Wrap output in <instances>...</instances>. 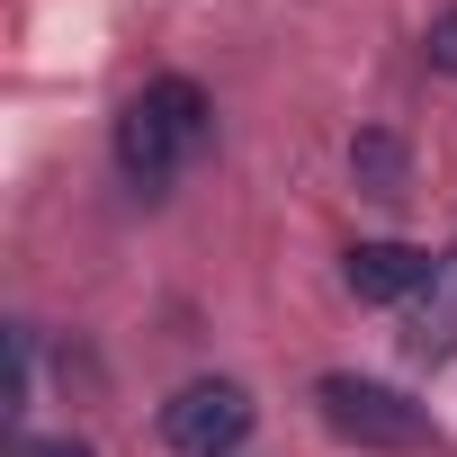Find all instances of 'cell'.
Wrapping results in <instances>:
<instances>
[{
  "instance_id": "7",
  "label": "cell",
  "mask_w": 457,
  "mask_h": 457,
  "mask_svg": "<svg viewBox=\"0 0 457 457\" xmlns=\"http://www.w3.org/2000/svg\"><path fill=\"white\" fill-rule=\"evenodd\" d=\"M430 63H439V72H457V10H439V19H430Z\"/></svg>"
},
{
  "instance_id": "1",
  "label": "cell",
  "mask_w": 457,
  "mask_h": 457,
  "mask_svg": "<svg viewBox=\"0 0 457 457\" xmlns=\"http://www.w3.org/2000/svg\"><path fill=\"white\" fill-rule=\"evenodd\" d=\"M206 135H215V108H206V90L197 81H144L135 99H126V117H117V170L144 188V197H162L197 153H206Z\"/></svg>"
},
{
  "instance_id": "2",
  "label": "cell",
  "mask_w": 457,
  "mask_h": 457,
  "mask_svg": "<svg viewBox=\"0 0 457 457\" xmlns=\"http://www.w3.org/2000/svg\"><path fill=\"white\" fill-rule=\"evenodd\" d=\"M314 412H323V430H332V439H350V448H430V439H439L430 403H412L403 386L350 377V368L314 377Z\"/></svg>"
},
{
  "instance_id": "4",
  "label": "cell",
  "mask_w": 457,
  "mask_h": 457,
  "mask_svg": "<svg viewBox=\"0 0 457 457\" xmlns=\"http://www.w3.org/2000/svg\"><path fill=\"white\" fill-rule=\"evenodd\" d=\"M430 252H412V243H359L350 261H341V278H350V296L359 305H395V296H421L430 287Z\"/></svg>"
},
{
  "instance_id": "8",
  "label": "cell",
  "mask_w": 457,
  "mask_h": 457,
  "mask_svg": "<svg viewBox=\"0 0 457 457\" xmlns=\"http://www.w3.org/2000/svg\"><path fill=\"white\" fill-rule=\"evenodd\" d=\"M19 457H90V448H81V439H28Z\"/></svg>"
},
{
  "instance_id": "3",
  "label": "cell",
  "mask_w": 457,
  "mask_h": 457,
  "mask_svg": "<svg viewBox=\"0 0 457 457\" xmlns=\"http://www.w3.org/2000/svg\"><path fill=\"white\" fill-rule=\"evenodd\" d=\"M162 439H170V457H234L252 439V395L234 377H197L162 403Z\"/></svg>"
},
{
  "instance_id": "6",
  "label": "cell",
  "mask_w": 457,
  "mask_h": 457,
  "mask_svg": "<svg viewBox=\"0 0 457 457\" xmlns=\"http://www.w3.org/2000/svg\"><path fill=\"white\" fill-rule=\"evenodd\" d=\"M359 179H368L377 197H395V179H403V153H395L386 135H368V144H359Z\"/></svg>"
},
{
  "instance_id": "5",
  "label": "cell",
  "mask_w": 457,
  "mask_h": 457,
  "mask_svg": "<svg viewBox=\"0 0 457 457\" xmlns=\"http://www.w3.org/2000/svg\"><path fill=\"white\" fill-rule=\"evenodd\" d=\"M403 350L412 359H457V243L439 252V270H430V287H421V305H412V332H403Z\"/></svg>"
}]
</instances>
